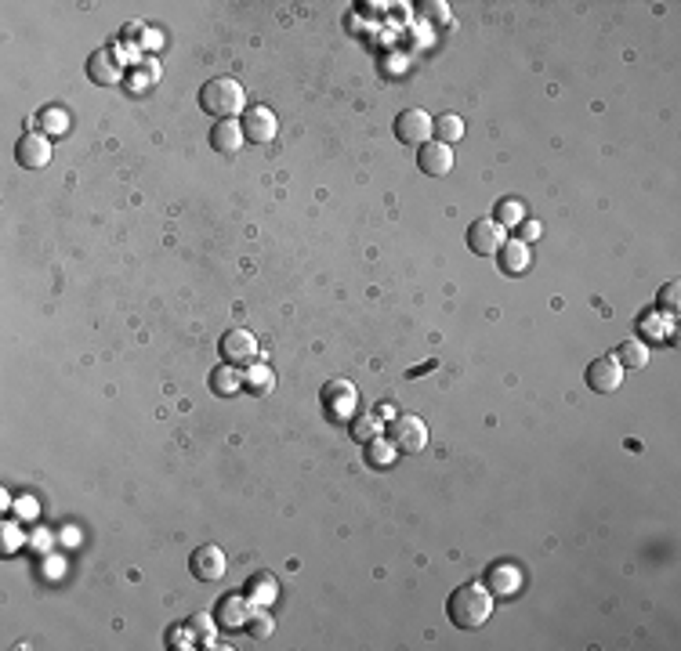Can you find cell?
Here are the masks:
<instances>
[{
  "label": "cell",
  "mask_w": 681,
  "mask_h": 651,
  "mask_svg": "<svg viewBox=\"0 0 681 651\" xmlns=\"http://www.w3.org/2000/svg\"><path fill=\"white\" fill-rule=\"evenodd\" d=\"M446 616L457 630H479L486 627V619L493 616V594L486 590V583L471 579L464 587H457L446 601Z\"/></svg>",
  "instance_id": "cell-1"
},
{
  "label": "cell",
  "mask_w": 681,
  "mask_h": 651,
  "mask_svg": "<svg viewBox=\"0 0 681 651\" xmlns=\"http://www.w3.org/2000/svg\"><path fill=\"white\" fill-rule=\"evenodd\" d=\"M200 109L214 120H232L236 112L247 109V94L240 87V80L232 76H211L203 87H200Z\"/></svg>",
  "instance_id": "cell-2"
},
{
  "label": "cell",
  "mask_w": 681,
  "mask_h": 651,
  "mask_svg": "<svg viewBox=\"0 0 681 651\" xmlns=\"http://www.w3.org/2000/svg\"><path fill=\"white\" fill-rule=\"evenodd\" d=\"M320 405H323V413H327V420H331V423L351 420V416H355V409H359V391H355V384H351V380H344V376H338V380H327V384H323V391H320Z\"/></svg>",
  "instance_id": "cell-3"
},
{
  "label": "cell",
  "mask_w": 681,
  "mask_h": 651,
  "mask_svg": "<svg viewBox=\"0 0 681 651\" xmlns=\"http://www.w3.org/2000/svg\"><path fill=\"white\" fill-rule=\"evenodd\" d=\"M388 442L402 452V456H413V452H424L428 449V423L413 413H402V416H391V427H388Z\"/></svg>",
  "instance_id": "cell-4"
},
{
  "label": "cell",
  "mask_w": 681,
  "mask_h": 651,
  "mask_svg": "<svg viewBox=\"0 0 681 651\" xmlns=\"http://www.w3.org/2000/svg\"><path fill=\"white\" fill-rule=\"evenodd\" d=\"M218 351H222V362H232V365H254L262 347H258V336L243 326H232L222 333L218 340Z\"/></svg>",
  "instance_id": "cell-5"
},
{
  "label": "cell",
  "mask_w": 681,
  "mask_h": 651,
  "mask_svg": "<svg viewBox=\"0 0 681 651\" xmlns=\"http://www.w3.org/2000/svg\"><path fill=\"white\" fill-rule=\"evenodd\" d=\"M435 134V120L424 112V109H402L399 116H395V138L402 141V145H424L428 138Z\"/></svg>",
  "instance_id": "cell-6"
},
{
  "label": "cell",
  "mask_w": 681,
  "mask_h": 651,
  "mask_svg": "<svg viewBox=\"0 0 681 651\" xmlns=\"http://www.w3.org/2000/svg\"><path fill=\"white\" fill-rule=\"evenodd\" d=\"M504 239H508V232H504L493 218H479V221L468 225V247H471V254H479V257H493V254L504 247Z\"/></svg>",
  "instance_id": "cell-7"
},
{
  "label": "cell",
  "mask_w": 681,
  "mask_h": 651,
  "mask_svg": "<svg viewBox=\"0 0 681 651\" xmlns=\"http://www.w3.org/2000/svg\"><path fill=\"white\" fill-rule=\"evenodd\" d=\"M15 160H18V167H25V170H44V167L51 163V138L40 134V131L22 134L18 145H15Z\"/></svg>",
  "instance_id": "cell-8"
},
{
  "label": "cell",
  "mask_w": 681,
  "mask_h": 651,
  "mask_svg": "<svg viewBox=\"0 0 681 651\" xmlns=\"http://www.w3.org/2000/svg\"><path fill=\"white\" fill-rule=\"evenodd\" d=\"M486 590L493 594V598H515L518 590H522V583H526V576H522V568L515 565V561H497V565H489L486 568Z\"/></svg>",
  "instance_id": "cell-9"
},
{
  "label": "cell",
  "mask_w": 681,
  "mask_h": 651,
  "mask_svg": "<svg viewBox=\"0 0 681 651\" xmlns=\"http://www.w3.org/2000/svg\"><path fill=\"white\" fill-rule=\"evenodd\" d=\"M240 123H243V138L254 141V145H269V141L276 138V131H280L276 112H272L269 105H251Z\"/></svg>",
  "instance_id": "cell-10"
},
{
  "label": "cell",
  "mask_w": 681,
  "mask_h": 651,
  "mask_svg": "<svg viewBox=\"0 0 681 651\" xmlns=\"http://www.w3.org/2000/svg\"><path fill=\"white\" fill-rule=\"evenodd\" d=\"M189 572H192L200 583H222L225 572H229L225 550H218V547H200V550L189 558Z\"/></svg>",
  "instance_id": "cell-11"
},
{
  "label": "cell",
  "mask_w": 681,
  "mask_h": 651,
  "mask_svg": "<svg viewBox=\"0 0 681 651\" xmlns=\"http://www.w3.org/2000/svg\"><path fill=\"white\" fill-rule=\"evenodd\" d=\"M620 384H624V369H620V362H617L613 355H602V358H595V362L587 365V387H591V391L613 394Z\"/></svg>",
  "instance_id": "cell-12"
},
{
  "label": "cell",
  "mask_w": 681,
  "mask_h": 651,
  "mask_svg": "<svg viewBox=\"0 0 681 651\" xmlns=\"http://www.w3.org/2000/svg\"><path fill=\"white\" fill-rule=\"evenodd\" d=\"M417 167H420L428 178H446V174L453 170V145L424 141L420 152H417Z\"/></svg>",
  "instance_id": "cell-13"
},
{
  "label": "cell",
  "mask_w": 681,
  "mask_h": 651,
  "mask_svg": "<svg viewBox=\"0 0 681 651\" xmlns=\"http://www.w3.org/2000/svg\"><path fill=\"white\" fill-rule=\"evenodd\" d=\"M251 616H254L251 598H240V594L222 598V601H218V608H214V623H218V627H225V630H243V627L251 623Z\"/></svg>",
  "instance_id": "cell-14"
},
{
  "label": "cell",
  "mask_w": 681,
  "mask_h": 651,
  "mask_svg": "<svg viewBox=\"0 0 681 651\" xmlns=\"http://www.w3.org/2000/svg\"><path fill=\"white\" fill-rule=\"evenodd\" d=\"M87 76L98 83V87H109V83H120V76H123V69H120V58H116V51H109V47H98L91 58H87Z\"/></svg>",
  "instance_id": "cell-15"
},
{
  "label": "cell",
  "mask_w": 681,
  "mask_h": 651,
  "mask_svg": "<svg viewBox=\"0 0 681 651\" xmlns=\"http://www.w3.org/2000/svg\"><path fill=\"white\" fill-rule=\"evenodd\" d=\"M497 261H500V272H504V276H526L529 265H533L529 243H522V239H504V247L497 250Z\"/></svg>",
  "instance_id": "cell-16"
},
{
  "label": "cell",
  "mask_w": 681,
  "mask_h": 651,
  "mask_svg": "<svg viewBox=\"0 0 681 651\" xmlns=\"http://www.w3.org/2000/svg\"><path fill=\"white\" fill-rule=\"evenodd\" d=\"M243 123L240 120H218L214 127H211V149L214 152H225V156H232V152H240L243 149Z\"/></svg>",
  "instance_id": "cell-17"
},
{
  "label": "cell",
  "mask_w": 681,
  "mask_h": 651,
  "mask_svg": "<svg viewBox=\"0 0 681 651\" xmlns=\"http://www.w3.org/2000/svg\"><path fill=\"white\" fill-rule=\"evenodd\" d=\"M211 391H214L218 398H232L236 391H243V373H240V365L222 362V365L211 373Z\"/></svg>",
  "instance_id": "cell-18"
},
{
  "label": "cell",
  "mask_w": 681,
  "mask_h": 651,
  "mask_svg": "<svg viewBox=\"0 0 681 651\" xmlns=\"http://www.w3.org/2000/svg\"><path fill=\"white\" fill-rule=\"evenodd\" d=\"M380 431H384V420H380L377 413H355V416L348 420V434H351V442H359V445L380 438Z\"/></svg>",
  "instance_id": "cell-19"
},
{
  "label": "cell",
  "mask_w": 681,
  "mask_h": 651,
  "mask_svg": "<svg viewBox=\"0 0 681 651\" xmlns=\"http://www.w3.org/2000/svg\"><path fill=\"white\" fill-rule=\"evenodd\" d=\"M272 387H276V373H272L265 362L247 365V373H243V391H251V394H269Z\"/></svg>",
  "instance_id": "cell-20"
},
{
  "label": "cell",
  "mask_w": 681,
  "mask_h": 651,
  "mask_svg": "<svg viewBox=\"0 0 681 651\" xmlns=\"http://www.w3.org/2000/svg\"><path fill=\"white\" fill-rule=\"evenodd\" d=\"M613 358L620 362V369H642L649 362V347L642 340H624V344H617Z\"/></svg>",
  "instance_id": "cell-21"
},
{
  "label": "cell",
  "mask_w": 681,
  "mask_h": 651,
  "mask_svg": "<svg viewBox=\"0 0 681 651\" xmlns=\"http://www.w3.org/2000/svg\"><path fill=\"white\" fill-rule=\"evenodd\" d=\"M395 456H399V449H395L388 438H373V442H366V463H370L373 471H388V467L395 463Z\"/></svg>",
  "instance_id": "cell-22"
},
{
  "label": "cell",
  "mask_w": 681,
  "mask_h": 651,
  "mask_svg": "<svg viewBox=\"0 0 681 651\" xmlns=\"http://www.w3.org/2000/svg\"><path fill=\"white\" fill-rule=\"evenodd\" d=\"M493 221H497L504 232H508V228H518V225L526 221V203H522V199H500Z\"/></svg>",
  "instance_id": "cell-23"
},
{
  "label": "cell",
  "mask_w": 681,
  "mask_h": 651,
  "mask_svg": "<svg viewBox=\"0 0 681 651\" xmlns=\"http://www.w3.org/2000/svg\"><path fill=\"white\" fill-rule=\"evenodd\" d=\"M36 123H40V134H51V138H62V134L69 131V116H65L62 109H54V105L40 109Z\"/></svg>",
  "instance_id": "cell-24"
},
{
  "label": "cell",
  "mask_w": 681,
  "mask_h": 651,
  "mask_svg": "<svg viewBox=\"0 0 681 651\" xmlns=\"http://www.w3.org/2000/svg\"><path fill=\"white\" fill-rule=\"evenodd\" d=\"M435 141H442V145H453V141H460L464 138V120L457 116V112H446V116H439L435 120Z\"/></svg>",
  "instance_id": "cell-25"
},
{
  "label": "cell",
  "mask_w": 681,
  "mask_h": 651,
  "mask_svg": "<svg viewBox=\"0 0 681 651\" xmlns=\"http://www.w3.org/2000/svg\"><path fill=\"white\" fill-rule=\"evenodd\" d=\"M247 587H251V601H254V605H272L276 594H280V590H276V576H269V572H258Z\"/></svg>",
  "instance_id": "cell-26"
},
{
  "label": "cell",
  "mask_w": 681,
  "mask_h": 651,
  "mask_svg": "<svg viewBox=\"0 0 681 651\" xmlns=\"http://www.w3.org/2000/svg\"><path fill=\"white\" fill-rule=\"evenodd\" d=\"M678 294H681L678 283H667V287L660 290V308L671 312V316H678Z\"/></svg>",
  "instance_id": "cell-27"
},
{
  "label": "cell",
  "mask_w": 681,
  "mask_h": 651,
  "mask_svg": "<svg viewBox=\"0 0 681 651\" xmlns=\"http://www.w3.org/2000/svg\"><path fill=\"white\" fill-rule=\"evenodd\" d=\"M420 15L431 18V22H449V7H446L442 0H428V4H420Z\"/></svg>",
  "instance_id": "cell-28"
},
{
  "label": "cell",
  "mask_w": 681,
  "mask_h": 651,
  "mask_svg": "<svg viewBox=\"0 0 681 651\" xmlns=\"http://www.w3.org/2000/svg\"><path fill=\"white\" fill-rule=\"evenodd\" d=\"M25 543V536H22V529L18 525H4V550L11 554V550H18Z\"/></svg>",
  "instance_id": "cell-29"
},
{
  "label": "cell",
  "mask_w": 681,
  "mask_h": 651,
  "mask_svg": "<svg viewBox=\"0 0 681 651\" xmlns=\"http://www.w3.org/2000/svg\"><path fill=\"white\" fill-rule=\"evenodd\" d=\"M247 630H251V634L262 641V637H269V634H272V619H269V616H251Z\"/></svg>",
  "instance_id": "cell-30"
},
{
  "label": "cell",
  "mask_w": 681,
  "mask_h": 651,
  "mask_svg": "<svg viewBox=\"0 0 681 651\" xmlns=\"http://www.w3.org/2000/svg\"><path fill=\"white\" fill-rule=\"evenodd\" d=\"M518 228H522V232H518L515 239H522V243H533V239L540 236V225H537V221H522Z\"/></svg>",
  "instance_id": "cell-31"
},
{
  "label": "cell",
  "mask_w": 681,
  "mask_h": 651,
  "mask_svg": "<svg viewBox=\"0 0 681 651\" xmlns=\"http://www.w3.org/2000/svg\"><path fill=\"white\" fill-rule=\"evenodd\" d=\"M642 326H646V333H653V336H667V333H671V329H667L664 323L656 326V319H646Z\"/></svg>",
  "instance_id": "cell-32"
}]
</instances>
